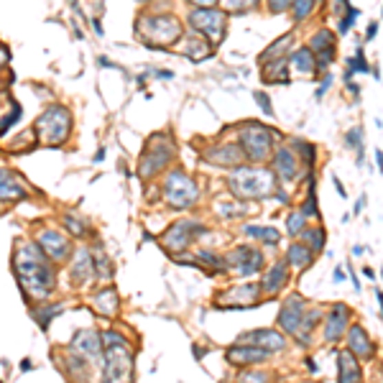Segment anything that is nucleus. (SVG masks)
<instances>
[{"mask_svg":"<svg viewBox=\"0 0 383 383\" xmlns=\"http://www.w3.org/2000/svg\"><path fill=\"white\" fill-rule=\"evenodd\" d=\"M13 274H16L18 284L23 289V294L28 292L36 299H46L54 289V268L52 259L46 256V250L39 243L31 241H18L13 248Z\"/></svg>","mask_w":383,"mask_h":383,"instance_id":"nucleus-1","label":"nucleus"},{"mask_svg":"<svg viewBox=\"0 0 383 383\" xmlns=\"http://www.w3.org/2000/svg\"><path fill=\"white\" fill-rule=\"evenodd\" d=\"M228 187L238 199H266L276 192V174L256 166H235Z\"/></svg>","mask_w":383,"mask_h":383,"instance_id":"nucleus-2","label":"nucleus"},{"mask_svg":"<svg viewBox=\"0 0 383 383\" xmlns=\"http://www.w3.org/2000/svg\"><path fill=\"white\" fill-rule=\"evenodd\" d=\"M135 31L143 39L146 46H171L177 44L184 28H182V21L171 13H156V16H141L135 21Z\"/></svg>","mask_w":383,"mask_h":383,"instance_id":"nucleus-3","label":"nucleus"},{"mask_svg":"<svg viewBox=\"0 0 383 383\" xmlns=\"http://www.w3.org/2000/svg\"><path fill=\"white\" fill-rule=\"evenodd\" d=\"M36 141L41 146H52V149H59L64 143L69 141L72 133V113L64 105H52L46 107L44 113L39 116L34 125Z\"/></svg>","mask_w":383,"mask_h":383,"instance_id":"nucleus-4","label":"nucleus"},{"mask_svg":"<svg viewBox=\"0 0 383 383\" xmlns=\"http://www.w3.org/2000/svg\"><path fill=\"white\" fill-rule=\"evenodd\" d=\"M105 345V378L107 381H131L133 375V353L118 332H102Z\"/></svg>","mask_w":383,"mask_h":383,"instance_id":"nucleus-5","label":"nucleus"},{"mask_svg":"<svg viewBox=\"0 0 383 383\" xmlns=\"http://www.w3.org/2000/svg\"><path fill=\"white\" fill-rule=\"evenodd\" d=\"M278 138L276 131H271L266 125L261 123H245L241 128V143L245 159L253 161V164H263V161L271 156V149H274V141Z\"/></svg>","mask_w":383,"mask_h":383,"instance_id":"nucleus-6","label":"nucleus"},{"mask_svg":"<svg viewBox=\"0 0 383 383\" xmlns=\"http://www.w3.org/2000/svg\"><path fill=\"white\" fill-rule=\"evenodd\" d=\"M164 199L174 210H189L197 205L199 189L184 171H171L169 177L164 179Z\"/></svg>","mask_w":383,"mask_h":383,"instance_id":"nucleus-7","label":"nucleus"},{"mask_svg":"<svg viewBox=\"0 0 383 383\" xmlns=\"http://www.w3.org/2000/svg\"><path fill=\"white\" fill-rule=\"evenodd\" d=\"M171 156H174V141H171L166 133H156L151 141H149V146H146V151H143V156H141V166H138L141 179L156 177V174L171 161Z\"/></svg>","mask_w":383,"mask_h":383,"instance_id":"nucleus-8","label":"nucleus"},{"mask_svg":"<svg viewBox=\"0 0 383 383\" xmlns=\"http://www.w3.org/2000/svg\"><path fill=\"white\" fill-rule=\"evenodd\" d=\"M189 23L202 36H207L210 44H223L225 31H228V13L217 8H195L189 13Z\"/></svg>","mask_w":383,"mask_h":383,"instance_id":"nucleus-9","label":"nucleus"},{"mask_svg":"<svg viewBox=\"0 0 383 383\" xmlns=\"http://www.w3.org/2000/svg\"><path fill=\"white\" fill-rule=\"evenodd\" d=\"M197 232H207V228L195 223V220H179V223H174L169 230H166V235L161 238V243H164L166 253H182V250L189 248V243L195 241Z\"/></svg>","mask_w":383,"mask_h":383,"instance_id":"nucleus-10","label":"nucleus"},{"mask_svg":"<svg viewBox=\"0 0 383 383\" xmlns=\"http://www.w3.org/2000/svg\"><path fill=\"white\" fill-rule=\"evenodd\" d=\"M225 263L235 274H241V276H253L256 271L263 268V256H261V250L250 248V245H238L235 250H230V256L225 259Z\"/></svg>","mask_w":383,"mask_h":383,"instance_id":"nucleus-11","label":"nucleus"},{"mask_svg":"<svg viewBox=\"0 0 383 383\" xmlns=\"http://www.w3.org/2000/svg\"><path fill=\"white\" fill-rule=\"evenodd\" d=\"M304 299L302 296H289L284 302V307L278 309V325H281V330L289 332V335H299L304 325Z\"/></svg>","mask_w":383,"mask_h":383,"instance_id":"nucleus-12","label":"nucleus"},{"mask_svg":"<svg viewBox=\"0 0 383 383\" xmlns=\"http://www.w3.org/2000/svg\"><path fill=\"white\" fill-rule=\"evenodd\" d=\"M271 355V350L266 348H259V345H235V348H228L225 358H228V363L230 366H259L263 360H268Z\"/></svg>","mask_w":383,"mask_h":383,"instance_id":"nucleus-13","label":"nucleus"},{"mask_svg":"<svg viewBox=\"0 0 383 383\" xmlns=\"http://www.w3.org/2000/svg\"><path fill=\"white\" fill-rule=\"evenodd\" d=\"M350 309L345 304H338L330 314H327V320H325V340L327 342H338L350 327Z\"/></svg>","mask_w":383,"mask_h":383,"instance_id":"nucleus-14","label":"nucleus"},{"mask_svg":"<svg viewBox=\"0 0 383 383\" xmlns=\"http://www.w3.org/2000/svg\"><path fill=\"white\" fill-rule=\"evenodd\" d=\"M256 296H259V286L256 284H243V286H235L230 289L228 294L220 296V302L217 307H223V309H241V307H250V304L256 302Z\"/></svg>","mask_w":383,"mask_h":383,"instance_id":"nucleus-15","label":"nucleus"},{"mask_svg":"<svg viewBox=\"0 0 383 383\" xmlns=\"http://www.w3.org/2000/svg\"><path fill=\"white\" fill-rule=\"evenodd\" d=\"M39 245L46 250V256L54 261H64L69 256V238H64L62 232L56 230H44L39 235Z\"/></svg>","mask_w":383,"mask_h":383,"instance_id":"nucleus-16","label":"nucleus"},{"mask_svg":"<svg viewBox=\"0 0 383 383\" xmlns=\"http://www.w3.org/2000/svg\"><path fill=\"white\" fill-rule=\"evenodd\" d=\"M72 348L85 353L89 360H100L105 345H102V335H98V332H92V330H82V332L74 335V340H72Z\"/></svg>","mask_w":383,"mask_h":383,"instance_id":"nucleus-17","label":"nucleus"},{"mask_svg":"<svg viewBox=\"0 0 383 383\" xmlns=\"http://www.w3.org/2000/svg\"><path fill=\"white\" fill-rule=\"evenodd\" d=\"M241 340H245V342H253V345H259V348H266V350H284L286 348V340L281 332L276 330H253L248 332V335H243Z\"/></svg>","mask_w":383,"mask_h":383,"instance_id":"nucleus-18","label":"nucleus"},{"mask_svg":"<svg viewBox=\"0 0 383 383\" xmlns=\"http://www.w3.org/2000/svg\"><path fill=\"white\" fill-rule=\"evenodd\" d=\"M348 348L355 353L358 358H371L373 355L375 345L371 342V338L366 335V330L360 325H350L348 327Z\"/></svg>","mask_w":383,"mask_h":383,"instance_id":"nucleus-19","label":"nucleus"},{"mask_svg":"<svg viewBox=\"0 0 383 383\" xmlns=\"http://www.w3.org/2000/svg\"><path fill=\"white\" fill-rule=\"evenodd\" d=\"M338 378L342 383L360 381V366H358V355L353 350H342L338 355Z\"/></svg>","mask_w":383,"mask_h":383,"instance_id":"nucleus-20","label":"nucleus"},{"mask_svg":"<svg viewBox=\"0 0 383 383\" xmlns=\"http://www.w3.org/2000/svg\"><path fill=\"white\" fill-rule=\"evenodd\" d=\"M245 153H243L241 146H235V143H225V146H217L215 151H210L207 159L217 164V166H238V161L243 159Z\"/></svg>","mask_w":383,"mask_h":383,"instance_id":"nucleus-21","label":"nucleus"},{"mask_svg":"<svg viewBox=\"0 0 383 383\" xmlns=\"http://www.w3.org/2000/svg\"><path fill=\"white\" fill-rule=\"evenodd\" d=\"M274 166H276V177L281 182H294L296 177V156L289 149H278L274 153Z\"/></svg>","mask_w":383,"mask_h":383,"instance_id":"nucleus-22","label":"nucleus"},{"mask_svg":"<svg viewBox=\"0 0 383 383\" xmlns=\"http://www.w3.org/2000/svg\"><path fill=\"white\" fill-rule=\"evenodd\" d=\"M286 261H289V266L296 268V271H304V268L312 266L314 261V250L307 245V243H292L289 250H286Z\"/></svg>","mask_w":383,"mask_h":383,"instance_id":"nucleus-23","label":"nucleus"},{"mask_svg":"<svg viewBox=\"0 0 383 383\" xmlns=\"http://www.w3.org/2000/svg\"><path fill=\"white\" fill-rule=\"evenodd\" d=\"M286 266H289V261H278V263H274V266L268 268L266 278H263V289H266L268 294H276V292H281L284 284L289 281Z\"/></svg>","mask_w":383,"mask_h":383,"instance_id":"nucleus-24","label":"nucleus"},{"mask_svg":"<svg viewBox=\"0 0 383 383\" xmlns=\"http://www.w3.org/2000/svg\"><path fill=\"white\" fill-rule=\"evenodd\" d=\"M289 62H292V69L296 74H312L317 69V56L312 54L309 46H304V49H296V52L289 54Z\"/></svg>","mask_w":383,"mask_h":383,"instance_id":"nucleus-25","label":"nucleus"},{"mask_svg":"<svg viewBox=\"0 0 383 383\" xmlns=\"http://www.w3.org/2000/svg\"><path fill=\"white\" fill-rule=\"evenodd\" d=\"M0 195H3L6 202H8V199H23V197H26V189L18 184L16 177H13L10 171H3V177H0Z\"/></svg>","mask_w":383,"mask_h":383,"instance_id":"nucleus-26","label":"nucleus"},{"mask_svg":"<svg viewBox=\"0 0 383 383\" xmlns=\"http://www.w3.org/2000/svg\"><path fill=\"white\" fill-rule=\"evenodd\" d=\"M95 307H98L100 312L105 314V317H113L118 309V294H116V289H105V292H100L95 299Z\"/></svg>","mask_w":383,"mask_h":383,"instance_id":"nucleus-27","label":"nucleus"},{"mask_svg":"<svg viewBox=\"0 0 383 383\" xmlns=\"http://www.w3.org/2000/svg\"><path fill=\"white\" fill-rule=\"evenodd\" d=\"M245 235L259 238V241L268 243V245H276V243L281 241V235H278L276 228H263V225H245Z\"/></svg>","mask_w":383,"mask_h":383,"instance_id":"nucleus-28","label":"nucleus"},{"mask_svg":"<svg viewBox=\"0 0 383 383\" xmlns=\"http://www.w3.org/2000/svg\"><path fill=\"white\" fill-rule=\"evenodd\" d=\"M92 261L95 259H89L87 250H80V253H77V259H74V266H72V276L74 278H87L89 274L95 271Z\"/></svg>","mask_w":383,"mask_h":383,"instance_id":"nucleus-29","label":"nucleus"},{"mask_svg":"<svg viewBox=\"0 0 383 383\" xmlns=\"http://www.w3.org/2000/svg\"><path fill=\"white\" fill-rule=\"evenodd\" d=\"M289 46H292V34L281 36L276 44H271L266 52L261 54V64H268L271 59H281V56H284V49H289Z\"/></svg>","mask_w":383,"mask_h":383,"instance_id":"nucleus-30","label":"nucleus"},{"mask_svg":"<svg viewBox=\"0 0 383 383\" xmlns=\"http://www.w3.org/2000/svg\"><path fill=\"white\" fill-rule=\"evenodd\" d=\"M187 56L189 59H195V62H202V59H210L212 54H210V46L202 44L199 39L187 36Z\"/></svg>","mask_w":383,"mask_h":383,"instance_id":"nucleus-31","label":"nucleus"},{"mask_svg":"<svg viewBox=\"0 0 383 383\" xmlns=\"http://www.w3.org/2000/svg\"><path fill=\"white\" fill-rule=\"evenodd\" d=\"M302 238L314 253H320V250L325 248V230H322V228H304Z\"/></svg>","mask_w":383,"mask_h":383,"instance_id":"nucleus-32","label":"nucleus"},{"mask_svg":"<svg viewBox=\"0 0 383 383\" xmlns=\"http://www.w3.org/2000/svg\"><path fill=\"white\" fill-rule=\"evenodd\" d=\"M309 49L314 52H327V49H335V34L332 31H320V34L312 36V41H309Z\"/></svg>","mask_w":383,"mask_h":383,"instance_id":"nucleus-33","label":"nucleus"},{"mask_svg":"<svg viewBox=\"0 0 383 383\" xmlns=\"http://www.w3.org/2000/svg\"><path fill=\"white\" fill-rule=\"evenodd\" d=\"M304 228H307V215L299 210V212H292L289 217H286V230H289V235L292 238H296V235H302Z\"/></svg>","mask_w":383,"mask_h":383,"instance_id":"nucleus-34","label":"nucleus"},{"mask_svg":"<svg viewBox=\"0 0 383 383\" xmlns=\"http://www.w3.org/2000/svg\"><path fill=\"white\" fill-rule=\"evenodd\" d=\"M355 72H363V74H366V72H371L363 49H358V54L353 56V59H350V67H348V72H345V80H348V82L353 80V74H355Z\"/></svg>","mask_w":383,"mask_h":383,"instance_id":"nucleus-35","label":"nucleus"},{"mask_svg":"<svg viewBox=\"0 0 383 383\" xmlns=\"http://www.w3.org/2000/svg\"><path fill=\"white\" fill-rule=\"evenodd\" d=\"M312 8H314V0H294L292 3V16L296 21H304V18L312 13Z\"/></svg>","mask_w":383,"mask_h":383,"instance_id":"nucleus-36","label":"nucleus"},{"mask_svg":"<svg viewBox=\"0 0 383 383\" xmlns=\"http://www.w3.org/2000/svg\"><path fill=\"white\" fill-rule=\"evenodd\" d=\"M225 3V8L230 10H235V13H245V10H250V8H256L259 6V0H223Z\"/></svg>","mask_w":383,"mask_h":383,"instance_id":"nucleus-37","label":"nucleus"},{"mask_svg":"<svg viewBox=\"0 0 383 383\" xmlns=\"http://www.w3.org/2000/svg\"><path fill=\"white\" fill-rule=\"evenodd\" d=\"M64 225H67V230H69L74 238H82V235L87 232L85 223H82L80 217H74V215H67V217H64Z\"/></svg>","mask_w":383,"mask_h":383,"instance_id":"nucleus-38","label":"nucleus"},{"mask_svg":"<svg viewBox=\"0 0 383 383\" xmlns=\"http://www.w3.org/2000/svg\"><path fill=\"white\" fill-rule=\"evenodd\" d=\"M348 146H358V164H363V131L353 128L348 133Z\"/></svg>","mask_w":383,"mask_h":383,"instance_id":"nucleus-39","label":"nucleus"},{"mask_svg":"<svg viewBox=\"0 0 383 383\" xmlns=\"http://www.w3.org/2000/svg\"><path fill=\"white\" fill-rule=\"evenodd\" d=\"M292 146H294V149H299V151H302V159L307 161V166H312V164H314V146H312V143L294 141V143H292Z\"/></svg>","mask_w":383,"mask_h":383,"instance_id":"nucleus-40","label":"nucleus"},{"mask_svg":"<svg viewBox=\"0 0 383 383\" xmlns=\"http://www.w3.org/2000/svg\"><path fill=\"white\" fill-rule=\"evenodd\" d=\"M358 16H360V10H358V8H350L348 13H345V16L340 18V26H338L340 34H348L350 26H353V21H355Z\"/></svg>","mask_w":383,"mask_h":383,"instance_id":"nucleus-41","label":"nucleus"},{"mask_svg":"<svg viewBox=\"0 0 383 383\" xmlns=\"http://www.w3.org/2000/svg\"><path fill=\"white\" fill-rule=\"evenodd\" d=\"M18 118H21V105H18V102H13V113H8V116L3 118V135H8L10 125H16Z\"/></svg>","mask_w":383,"mask_h":383,"instance_id":"nucleus-42","label":"nucleus"},{"mask_svg":"<svg viewBox=\"0 0 383 383\" xmlns=\"http://www.w3.org/2000/svg\"><path fill=\"white\" fill-rule=\"evenodd\" d=\"M274 72H276V67H274V69H266L268 77H263V82H268V85H274V82H276V77H271ZM278 74H286V59H281V62H278ZM278 82H281V85H286L289 80H286V77H278Z\"/></svg>","mask_w":383,"mask_h":383,"instance_id":"nucleus-43","label":"nucleus"},{"mask_svg":"<svg viewBox=\"0 0 383 383\" xmlns=\"http://www.w3.org/2000/svg\"><path fill=\"white\" fill-rule=\"evenodd\" d=\"M199 259H202V263H207V266H212V268H225V266H228L225 261H220L217 256H215V253H210V250H202V253H199Z\"/></svg>","mask_w":383,"mask_h":383,"instance_id":"nucleus-44","label":"nucleus"},{"mask_svg":"<svg viewBox=\"0 0 383 383\" xmlns=\"http://www.w3.org/2000/svg\"><path fill=\"white\" fill-rule=\"evenodd\" d=\"M59 312H62V307H54V309H44V312H34V314H36V320H39V325H41V327L46 330L49 320H52V317H56Z\"/></svg>","mask_w":383,"mask_h":383,"instance_id":"nucleus-45","label":"nucleus"},{"mask_svg":"<svg viewBox=\"0 0 383 383\" xmlns=\"http://www.w3.org/2000/svg\"><path fill=\"white\" fill-rule=\"evenodd\" d=\"M253 100L261 105V110H263V116H274V107H271V100H268L266 92H256L253 95Z\"/></svg>","mask_w":383,"mask_h":383,"instance_id":"nucleus-46","label":"nucleus"},{"mask_svg":"<svg viewBox=\"0 0 383 383\" xmlns=\"http://www.w3.org/2000/svg\"><path fill=\"white\" fill-rule=\"evenodd\" d=\"M350 8H353V6H350V0H332V16L342 18Z\"/></svg>","mask_w":383,"mask_h":383,"instance_id":"nucleus-47","label":"nucleus"},{"mask_svg":"<svg viewBox=\"0 0 383 383\" xmlns=\"http://www.w3.org/2000/svg\"><path fill=\"white\" fill-rule=\"evenodd\" d=\"M294 0H268V10L271 13H284L286 8H292Z\"/></svg>","mask_w":383,"mask_h":383,"instance_id":"nucleus-48","label":"nucleus"},{"mask_svg":"<svg viewBox=\"0 0 383 383\" xmlns=\"http://www.w3.org/2000/svg\"><path fill=\"white\" fill-rule=\"evenodd\" d=\"M330 85H332V77H330V74H325V80H322V85L317 87V92H314V95H317V100H320L322 95L327 92V87H330Z\"/></svg>","mask_w":383,"mask_h":383,"instance_id":"nucleus-49","label":"nucleus"},{"mask_svg":"<svg viewBox=\"0 0 383 383\" xmlns=\"http://www.w3.org/2000/svg\"><path fill=\"white\" fill-rule=\"evenodd\" d=\"M189 3H195L197 8H215L217 6V0H189Z\"/></svg>","mask_w":383,"mask_h":383,"instance_id":"nucleus-50","label":"nucleus"},{"mask_svg":"<svg viewBox=\"0 0 383 383\" xmlns=\"http://www.w3.org/2000/svg\"><path fill=\"white\" fill-rule=\"evenodd\" d=\"M153 74H156L159 80H171V77H174V72H169V69H156Z\"/></svg>","mask_w":383,"mask_h":383,"instance_id":"nucleus-51","label":"nucleus"},{"mask_svg":"<svg viewBox=\"0 0 383 383\" xmlns=\"http://www.w3.org/2000/svg\"><path fill=\"white\" fill-rule=\"evenodd\" d=\"M375 31H378V23H375V21H373V23H371V26H368V34H366V39H368V41H371V39H373V36H375Z\"/></svg>","mask_w":383,"mask_h":383,"instance_id":"nucleus-52","label":"nucleus"},{"mask_svg":"<svg viewBox=\"0 0 383 383\" xmlns=\"http://www.w3.org/2000/svg\"><path fill=\"white\" fill-rule=\"evenodd\" d=\"M332 276H335V281H338V284H340V281H345V271H342V268H335V274H332Z\"/></svg>","mask_w":383,"mask_h":383,"instance_id":"nucleus-53","label":"nucleus"},{"mask_svg":"<svg viewBox=\"0 0 383 383\" xmlns=\"http://www.w3.org/2000/svg\"><path fill=\"white\" fill-rule=\"evenodd\" d=\"M332 182H335V187H338V192H340V197H348V195H345V187H342V182H340V179H338V177H335V179H332Z\"/></svg>","mask_w":383,"mask_h":383,"instance_id":"nucleus-54","label":"nucleus"},{"mask_svg":"<svg viewBox=\"0 0 383 383\" xmlns=\"http://www.w3.org/2000/svg\"><path fill=\"white\" fill-rule=\"evenodd\" d=\"M375 164H378V169L383 174V151H375Z\"/></svg>","mask_w":383,"mask_h":383,"instance_id":"nucleus-55","label":"nucleus"},{"mask_svg":"<svg viewBox=\"0 0 383 383\" xmlns=\"http://www.w3.org/2000/svg\"><path fill=\"white\" fill-rule=\"evenodd\" d=\"M243 381H266V375H243Z\"/></svg>","mask_w":383,"mask_h":383,"instance_id":"nucleus-56","label":"nucleus"},{"mask_svg":"<svg viewBox=\"0 0 383 383\" xmlns=\"http://www.w3.org/2000/svg\"><path fill=\"white\" fill-rule=\"evenodd\" d=\"M102 159H105V149H100L98 156H95V161H102Z\"/></svg>","mask_w":383,"mask_h":383,"instance_id":"nucleus-57","label":"nucleus"},{"mask_svg":"<svg viewBox=\"0 0 383 383\" xmlns=\"http://www.w3.org/2000/svg\"><path fill=\"white\" fill-rule=\"evenodd\" d=\"M375 299H378V304H381V309H383V292H375Z\"/></svg>","mask_w":383,"mask_h":383,"instance_id":"nucleus-58","label":"nucleus"}]
</instances>
